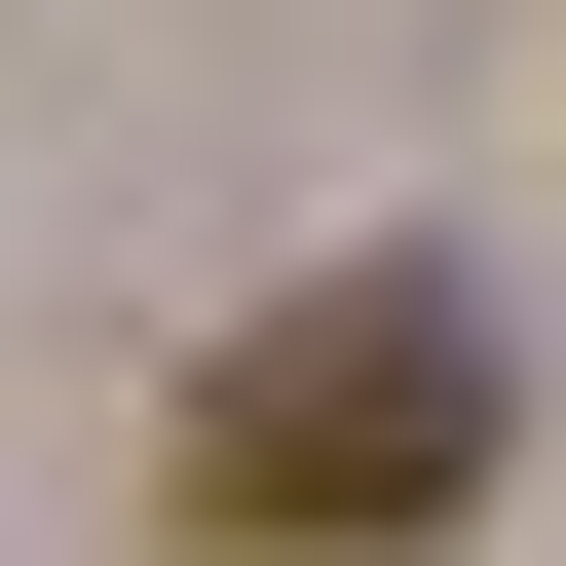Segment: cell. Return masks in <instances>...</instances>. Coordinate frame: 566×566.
Segmentation results:
<instances>
[{"label":"cell","instance_id":"obj_1","mask_svg":"<svg viewBox=\"0 0 566 566\" xmlns=\"http://www.w3.org/2000/svg\"><path fill=\"white\" fill-rule=\"evenodd\" d=\"M491 303H453V264H303V303H264L227 378H189V528L227 566H416L453 491H491Z\"/></svg>","mask_w":566,"mask_h":566}]
</instances>
